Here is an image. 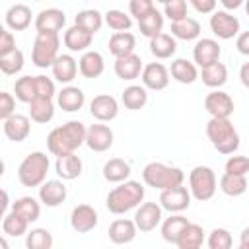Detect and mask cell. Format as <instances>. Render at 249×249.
<instances>
[{"mask_svg": "<svg viewBox=\"0 0 249 249\" xmlns=\"http://www.w3.org/2000/svg\"><path fill=\"white\" fill-rule=\"evenodd\" d=\"M88 128L80 121H68L56 128H53L47 136V148L53 156H66L76 154V150L86 144Z\"/></svg>", "mask_w": 249, "mask_h": 249, "instance_id": "obj_1", "label": "cell"}, {"mask_svg": "<svg viewBox=\"0 0 249 249\" xmlns=\"http://www.w3.org/2000/svg\"><path fill=\"white\" fill-rule=\"evenodd\" d=\"M144 200V187L138 181H124L119 183V187L111 189L107 198H105V206L111 214H124L132 208H138L140 202Z\"/></svg>", "mask_w": 249, "mask_h": 249, "instance_id": "obj_2", "label": "cell"}, {"mask_svg": "<svg viewBox=\"0 0 249 249\" xmlns=\"http://www.w3.org/2000/svg\"><path fill=\"white\" fill-rule=\"evenodd\" d=\"M206 136L214 150L224 156H231L239 148V134L230 119H210L206 123Z\"/></svg>", "mask_w": 249, "mask_h": 249, "instance_id": "obj_3", "label": "cell"}, {"mask_svg": "<svg viewBox=\"0 0 249 249\" xmlns=\"http://www.w3.org/2000/svg\"><path fill=\"white\" fill-rule=\"evenodd\" d=\"M142 179L148 187H154L158 191L181 187L185 181V173L181 167L175 165H165L161 161H150L142 169Z\"/></svg>", "mask_w": 249, "mask_h": 249, "instance_id": "obj_4", "label": "cell"}, {"mask_svg": "<svg viewBox=\"0 0 249 249\" xmlns=\"http://www.w3.org/2000/svg\"><path fill=\"white\" fill-rule=\"evenodd\" d=\"M49 156L43 152H31L18 167V179L23 187H41L49 173Z\"/></svg>", "mask_w": 249, "mask_h": 249, "instance_id": "obj_5", "label": "cell"}, {"mask_svg": "<svg viewBox=\"0 0 249 249\" xmlns=\"http://www.w3.org/2000/svg\"><path fill=\"white\" fill-rule=\"evenodd\" d=\"M60 37L58 33H37L31 49V62L37 68H53L54 60L58 58Z\"/></svg>", "mask_w": 249, "mask_h": 249, "instance_id": "obj_6", "label": "cell"}, {"mask_svg": "<svg viewBox=\"0 0 249 249\" xmlns=\"http://www.w3.org/2000/svg\"><path fill=\"white\" fill-rule=\"evenodd\" d=\"M218 189V181H216V175L214 171L208 167V165H196L191 169L189 173V191H191V196L198 202H204V200H210L214 196Z\"/></svg>", "mask_w": 249, "mask_h": 249, "instance_id": "obj_7", "label": "cell"}, {"mask_svg": "<svg viewBox=\"0 0 249 249\" xmlns=\"http://www.w3.org/2000/svg\"><path fill=\"white\" fill-rule=\"evenodd\" d=\"M210 29L218 39L228 41L239 35V19L226 10H216L210 16Z\"/></svg>", "mask_w": 249, "mask_h": 249, "instance_id": "obj_8", "label": "cell"}, {"mask_svg": "<svg viewBox=\"0 0 249 249\" xmlns=\"http://www.w3.org/2000/svg\"><path fill=\"white\" fill-rule=\"evenodd\" d=\"M160 206L171 214H181L191 206V191L187 187H173L160 193Z\"/></svg>", "mask_w": 249, "mask_h": 249, "instance_id": "obj_9", "label": "cell"}, {"mask_svg": "<svg viewBox=\"0 0 249 249\" xmlns=\"http://www.w3.org/2000/svg\"><path fill=\"white\" fill-rule=\"evenodd\" d=\"M204 109L210 113V119H230L233 113V99L222 89H212L204 97Z\"/></svg>", "mask_w": 249, "mask_h": 249, "instance_id": "obj_10", "label": "cell"}, {"mask_svg": "<svg viewBox=\"0 0 249 249\" xmlns=\"http://www.w3.org/2000/svg\"><path fill=\"white\" fill-rule=\"evenodd\" d=\"M161 206L158 202H142L134 212V224L138 231L148 233L161 224Z\"/></svg>", "mask_w": 249, "mask_h": 249, "instance_id": "obj_11", "label": "cell"}, {"mask_svg": "<svg viewBox=\"0 0 249 249\" xmlns=\"http://www.w3.org/2000/svg\"><path fill=\"white\" fill-rule=\"evenodd\" d=\"M220 54H222V49H220V45H218L216 39H198L195 43L193 60L200 68H206L210 64L220 62Z\"/></svg>", "mask_w": 249, "mask_h": 249, "instance_id": "obj_12", "label": "cell"}, {"mask_svg": "<svg viewBox=\"0 0 249 249\" xmlns=\"http://www.w3.org/2000/svg\"><path fill=\"white\" fill-rule=\"evenodd\" d=\"M99 222V216H97V210L89 204H78L72 208V214H70V226L74 231L78 233H88L91 231Z\"/></svg>", "mask_w": 249, "mask_h": 249, "instance_id": "obj_13", "label": "cell"}, {"mask_svg": "<svg viewBox=\"0 0 249 249\" xmlns=\"http://www.w3.org/2000/svg\"><path fill=\"white\" fill-rule=\"evenodd\" d=\"M142 86L152 91H161L169 84V70L161 62H150L142 70Z\"/></svg>", "mask_w": 249, "mask_h": 249, "instance_id": "obj_14", "label": "cell"}, {"mask_svg": "<svg viewBox=\"0 0 249 249\" xmlns=\"http://www.w3.org/2000/svg\"><path fill=\"white\" fill-rule=\"evenodd\" d=\"M89 113L99 123H109L119 115V103L113 95L101 93V95H95L89 101Z\"/></svg>", "mask_w": 249, "mask_h": 249, "instance_id": "obj_15", "label": "cell"}, {"mask_svg": "<svg viewBox=\"0 0 249 249\" xmlns=\"http://www.w3.org/2000/svg\"><path fill=\"white\" fill-rule=\"evenodd\" d=\"M66 23V16L58 8L41 10L35 16V29L37 33H58Z\"/></svg>", "mask_w": 249, "mask_h": 249, "instance_id": "obj_16", "label": "cell"}, {"mask_svg": "<svg viewBox=\"0 0 249 249\" xmlns=\"http://www.w3.org/2000/svg\"><path fill=\"white\" fill-rule=\"evenodd\" d=\"M66 185L64 181L60 179H51V181H45L41 187H39V200L49 206V208H54V206H60L64 200H66Z\"/></svg>", "mask_w": 249, "mask_h": 249, "instance_id": "obj_17", "label": "cell"}, {"mask_svg": "<svg viewBox=\"0 0 249 249\" xmlns=\"http://www.w3.org/2000/svg\"><path fill=\"white\" fill-rule=\"evenodd\" d=\"M86 146L91 152H107L113 146V130L107 124H91V126H88Z\"/></svg>", "mask_w": 249, "mask_h": 249, "instance_id": "obj_18", "label": "cell"}, {"mask_svg": "<svg viewBox=\"0 0 249 249\" xmlns=\"http://www.w3.org/2000/svg\"><path fill=\"white\" fill-rule=\"evenodd\" d=\"M2 128H4V134H6L8 140H12V142H23L29 136V132H31V119L27 115L16 113V115H12L10 119L4 121V126Z\"/></svg>", "mask_w": 249, "mask_h": 249, "instance_id": "obj_19", "label": "cell"}, {"mask_svg": "<svg viewBox=\"0 0 249 249\" xmlns=\"http://www.w3.org/2000/svg\"><path fill=\"white\" fill-rule=\"evenodd\" d=\"M136 233H138V228H136L134 220H128V218H119V220L111 222V226H109V239L115 245H126V243L134 241Z\"/></svg>", "mask_w": 249, "mask_h": 249, "instance_id": "obj_20", "label": "cell"}, {"mask_svg": "<svg viewBox=\"0 0 249 249\" xmlns=\"http://www.w3.org/2000/svg\"><path fill=\"white\" fill-rule=\"evenodd\" d=\"M113 68H115V74H117L121 80H126V82L136 80L138 76H142V70H144L142 58H140L138 54H134V53L128 54V56L115 58Z\"/></svg>", "mask_w": 249, "mask_h": 249, "instance_id": "obj_21", "label": "cell"}, {"mask_svg": "<svg viewBox=\"0 0 249 249\" xmlns=\"http://www.w3.org/2000/svg\"><path fill=\"white\" fill-rule=\"evenodd\" d=\"M86 95L78 86H66L56 93V105L66 113H76L84 107Z\"/></svg>", "mask_w": 249, "mask_h": 249, "instance_id": "obj_22", "label": "cell"}, {"mask_svg": "<svg viewBox=\"0 0 249 249\" xmlns=\"http://www.w3.org/2000/svg\"><path fill=\"white\" fill-rule=\"evenodd\" d=\"M78 68H80V74L88 80L91 78H99L105 70V60H103V54L97 53V51H86L80 60H78Z\"/></svg>", "mask_w": 249, "mask_h": 249, "instance_id": "obj_23", "label": "cell"}, {"mask_svg": "<svg viewBox=\"0 0 249 249\" xmlns=\"http://www.w3.org/2000/svg\"><path fill=\"white\" fill-rule=\"evenodd\" d=\"M78 62L72 54H58L53 64V78L60 84H70L78 74Z\"/></svg>", "mask_w": 249, "mask_h": 249, "instance_id": "obj_24", "label": "cell"}, {"mask_svg": "<svg viewBox=\"0 0 249 249\" xmlns=\"http://www.w3.org/2000/svg\"><path fill=\"white\" fill-rule=\"evenodd\" d=\"M54 171L62 181H72L82 175V160L76 154L58 156L54 161Z\"/></svg>", "mask_w": 249, "mask_h": 249, "instance_id": "obj_25", "label": "cell"}, {"mask_svg": "<svg viewBox=\"0 0 249 249\" xmlns=\"http://www.w3.org/2000/svg\"><path fill=\"white\" fill-rule=\"evenodd\" d=\"M91 39L93 35L78 25H72L64 31V47L72 53H86V49L91 45Z\"/></svg>", "mask_w": 249, "mask_h": 249, "instance_id": "obj_26", "label": "cell"}, {"mask_svg": "<svg viewBox=\"0 0 249 249\" xmlns=\"http://www.w3.org/2000/svg\"><path fill=\"white\" fill-rule=\"evenodd\" d=\"M169 74L175 82L179 84H193L196 82V78L200 76L198 74V68L195 62L187 60V58H175L171 62V68H169Z\"/></svg>", "mask_w": 249, "mask_h": 249, "instance_id": "obj_27", "label": "cell"}, {"mask_svg": "<svg viewBox=\"0 0 249 249\" xmlns=\"http://www.w3.org/2000/svg\"><path fill=\"white\" fill-rule=\"evenodd\" d=\"M31 8L25 4H14L6 12V25L14 31H23L31 23Z\"/></svg>", "mask_w": 249, "mask_h": 249, "instance_id": "obj_28", "label": "cell"}, {"mask_svg": "<svg viewBox=\"0 0 249 249\" xmlns=\"http://www.w3.org/2000/svg\"><path fill=\"white\" fill-rule=\"evenodd\" d=\"M134 47H136V37H134L130 31L113 33V35L109 37V53H111L115 58L132 54V53H134Z\"/></svg>", "mask_w": 249, "mask_h": 249, "instance_id": "obj_29", "label": "cell"}, {"mask_svg": "<svg viewBox=\"0 0 249 249\" xmlns=\"http://www.w3.org/2000/svg\"><path fill=\"white\" fill-rule=\"evenodd\" d=\"M130 173H132L130 163L121 158H111L103 165V177L109 183H124V181H128Z\"/></svg>", "mask_w": 249, "mask_h": 249, "instance_id": "obj_30", "label": "cell"}, {"mask_svg": "<svg viewBox=\"0 0 249 249\" xmlns=\"http://www.w3.org/2000/svg\"><path fill=\"white\" fill-rule=\"evenodd\" d=\"M177 51V41L173 35L169 33H160L156 35L154 39H150V53L156 56V58H171Z\"/></svg>", "mask_w": 249, "mask_h": 249, "instance_id": "obj_31", "label": "cell"}, {"mask_svg": "<svg viewBox=\"0 0 249 249\" xmlns=\"http://www.w3.org/2000/svg\"><path fill=\"white\" fill-rule=\"evenodd\" d=\"M191 222L183 216V214H171L169 218H165L161 222V237L167 241V243H177L179 235L183 233V230L189 226Z\"/></svg>", "mask_w": 249, "mask_h": 249, "instance_id": "obj_32", "label": "cell"}, {"mask_svg": "<svg viewBox=\"0 0 249 249\" xmlns=\"http://www.w3.org/2000/svg\"><path fill=\"white\" fill-rule=\"evenodd\" d=\"M198 78L202 80L204 86H208L212 89H220L228 82V68H226V64L216 62V64H210V66L202 68Z\"/></svg>", "mask_w": 249, "mask_h": 249, "instance_id": "obj_33", "label": "cell"}, {"mask_svg": "<svg viewBox=\"0 0 249 249\" xmlns=\"http://www.w3.org/2000/svg\"><path fill=\"white\" fill-rule=\"evenodd\" d=\"M121 101L130 111H140L148 103V89L144 86H128L121 93Z\"/></svg>", "mask_w": 249, "mask_h": 249, "instance_id": "obj_34", "label": "cell"}, {"mask_svg": "<svg viewBox=\"0 0 249 249\" xmlns=\"http://www.w3.org/2000/svg\"><path fill=\"white\" fill-rule=\"evenodd\" d=\"M53 117H54V103H53V99L37 97V99H33L29 103V119L31 121H35L39 124H47V123L53 121Z\"/></svg>", "mask_w": 249, "mask_h": 249, "instance_id": "obj_35", "label": "cell"}, {"mask_svg": "<svg viewBox=\"0 0 249 249\" xmlns=\"http://www.w3.org/2000/svg\"><path fill=\"white\" fill-rule=\"evenodd\" d=\"M202 241H204V230H202V226L191 222L183 230V233L179 235V239H177L175 245L179 249H200L202 247Z\"/></svg>", "mask_w": 249, "mask_h": 249, "instance_id": "obj_36", "label": "cell"}, {"mask_svg": "<svg viewBox=\"0 0 249 249\" xmlns=\"http://www.w3.org/2000/svg\"><path fill=\"white\" fill-rule=\"evenodd\" d=\"M103 21H105V19H103L101 12H97V10H93V8L82 10V12H78L76 18H74V25L86 29V31L91 33V35H95V33L101 29Z\"/></svg>", "mask_w": 249, "mask_h": 249, "instance_id": "obj_37", "label": "cell"}, {"mask_svg": "<svg viewBox=\"0 0 249 249\" xmlns=\"http://www.w3.org/2000/svg\"><path fill=\"white\" fill-rule=\"evenodd\" d=\"M171 35L175 39H183V41L198 39V35H200V23L195 18H185L181 21L171 23Z\"/></svg>", "mask_w": 249, "mask_h": 249, "instance_id": "obj_38", "label": "cell"}, {"mask_svg": "<svg viewBox=\"0 0 249 249\" xmlns=\"http://www.w3.org/2000/svg\"><path fill=\"white\" fill-rule=\"evenodd\" d=\"M27 228H29V222L25 218H21L18 212L10 210L4 214V220H2V231L6 235H12V237H21V235H27Z\"/></svg>", "mask_w": 249, "mask_h": 249, "instance_id": "obj_39", "label": "cell"}, {"mask_svg": "<svg viewBox=\"0 0 249 249\" xmlns=\"http://www.w3.org/2000/svg\"><path fill=\"white\" fill-rule=\"evenodd\" d=\"M12 210L18 212L21 218H25L29 224L37 222L41 216V204L33 198V196H21L12 204Z\"/></svg>", "mask_w": 249, "mask_h": 249, "instance_id": "obj_40", "label": "cell"}, {"mask_svg": "<svg viewBox=\"0 0 249 249\" xmlns=\"http://www.w3.org/2000/svg\"><path fill=\"white\" fill-rule=\"evenodd\" d=\"M14 93L16 99L21 103H31L37 99V88H35V76H21L14 82Z\"/></svg>", "mask_w": 249, "mask_h": 249, "instance_id": "obj_41", "label": "cell"}, {"mask_svg": "<svg viewBox=\"0 0 249 249\" xmlns=\"http://www.w3.org/2000/svg\"><path fill=\"white\" fill-rule=\"evenodd\" d=\"M138 29H140V33H142L144 37H148V39H154L156 35L163 33V31H161V29H163V16H161V12H158V8H156L152 14H148L146 18H142V19L138 21Z\"/></svg>", "mask_w": 249, "mask_h": 249, "instance_id": "obj_42", "label": "cell"}, {"mask_svg": "<svg viewBox=\"0 0 249 249\" xmlns=\"http://www.w3.org/2000/svg\"><path fill=\"white\" fill-rule=\"evenodd\" d=\"M220 191L228 196H239L247 191V179L241 175H230L224 173L220 177Z\"/></svg>", "mask_w": 249, "mask_h": 249, "instance_id": "obj_43", "label": "cell"}, {"mask_svg": "<svg viewBox=\"0 0 249 249\" xmlns=\"http://www.w3.org/2000/svg\"><path fill=\"white\" fill-rule=\"evenodd\" d=\"M25 249H53V233L45 228H33L25 235Z\"/></svg>", "mask_w": 249, "mask_h": 249, "instance_id": "obj_44", "label": "cell"}, {"mask_svg": "<svg viewBox=\"0 0 249 249\" xmlns=\"http://www.w3.org/2000/svg\"><path fill=\"white\" fill-rule=\"evenodd\" d=\"M103 19H105V23L109 25V29H113L115 33H124V31H128L130 25H132L130 16H126V14L121 12V10H109V12H105Z\"/></svg>", "mask_w": 249, "mask_h": 249, "instance_id": "obj_45", "label": "cell"}, {"mask_svg": "<svg viewBox=\"0 0 249 249\" xmlns=\"http://www.w3.org/2000/svg\"><path fill=\"white\" fill-rule=\"evenodd\" d=\"M21 68H23V53L19 49H16L6 56H0V70L6 76H16L18 72H21Z\"/></svg>", "mask_w": 249, "mask_h": 249, "instance_id": "obj_46", "label": "cell"}, {"mask_svg": "<svg viewBox=\"0 0 249 249\" xmlns=\"http://www.w3.org/2000/svg\"><path fill=\"white\" fill-rule=\"evenodd\" d=\"M208 249H231V233L226 230V228H214L210 233H208Z\"/></svg>", "mask_w": 249, "mask_h": 249, "instance_id": "obj_47", "label": "cell"}, {"mask_svg": "<svg viewBox=\"0 0 249 249\" xmlns=\"http://www.w3.org/2000/svg\"><path fill=\"white\" fill-rule=\"evenodd\" d=\"M187 8L189 6H187L185 0H167V2H163V16H167L171 19V23H175V21H181V19L189 18Z\"/></svg>", "mask_w": 249, "mask_h": 249, "instance_id": "obj_48", "label": "cell"}, {"mask_svg": "<svg viewBox=\"0 0 249 249\" xmlns=\"http://www.w3.org/2000/svg\"><path fill=\"white\" fill-rule=\"evenodd\" d=\"M226 173L245 177L249 173V158L247 156H230L226 161Z\"/></svg>", "mask_w": 249, "mask_h": 249, "instance_id": "obj_49", "label": "cell"}, {"mask_svg": "<svg viewBox=\"0 0 249 249\" xmlns=\"http://www.w3.org/2000/svg\"><path fill=\"white\" fill-rule=\"evenodd\" d=\"M154 10H156V6L152 0H130L128 2V12H130V16L136 18V21H140L142 18L152 14Z\"/></svg>", "mask_w": 249, "mask_h": 249, "instance_id": "obj_50", "label": "cell"}, {"mask_svg": "<svg viewBox=\"0 0 249 249\" xmlns=\"http://www.w3.org/2000/svg\"><path fill=\"white\" fill-rule=\"evenodd\" d=\"M35 88H37V97L41 99H53L56 93L54 82L47 76H35Z\"/></svg>", "mask_w": 249, "mask_h": 249, "instance_id": "obj_51", "label": "cell"}, {"mask_svg": "<svg viewBox=\"0 0 249 249\" xmlns=\"http://www.w3.org/2000/svg\"><path fill=\"white\" fill-rule=\"evenodd\" d=\"M16 115V97L8 91H0V119L6 121Z\"/></svg>", "mask_w": 249, "mask_h": 249, "instance_id": "obj_52", "label": "cell"}, {"mask_svg": "<svg viewBox=\"0 0 249 249\" xmlns=\"http://www.w3.org/2000/svg\"><path fill=\"white\" fill-rule=\"evenodd\" d=\"M16 47V39L12 35V31H8L6 27H0V56H6L10 53H14Z\"/></svg>", "mask_w": 249, "mask_h": 249, "instance_id": "obj_53", "label": "cell"}, {"mask_svg": "<svg viewBox=\"0 0 249 249\" xmlns=\"http://www.w3.org/2000/svg\"><path fill=\"white\" fill-rule=\"evenodd\" d=\"M198 14H214L216 12V2L214 0H191L189 2Z\"/></svg>", "mask_w": 249, "mask_h": 249, "instance_id": "obj_54", "label": "cell"}, {"mask_svg": "<svg viewBox=\"0 0 249 249\" xmlns=\"http://www.w3.org/2000/svg\"><path fill=\"white\" fill-rule=\"evenodd\" d=\"M235 49H237L241 54L249 56V31H243V33L237 35V39H235Z\"/></svg>", "mask_w": 249, "mask_h": 249, "instance_id": "obj_55", "label": "cell"}, {"mask_svg": "<svg viewBox=\"0 0 249 249\" xmlns=\"http://www.w3.org/2000/svg\"><path fill=\"white\" fill-rule=\"evenodd\" d=\"M239 80L249 89V62H243L241 64V68H239Z\"/></svg>", "mask_w": 249, "mask_h": 249, "instance_id": "obj_56", "label": "cell"}, {"mask_svg": "<svg viewBox=\"0 0 249 249\" xmlns=\"http://www.w3.org/2000/svg\"><path fill=\"white\" fill-rule=\"evenodd\" d=\"M222 6L226 12H230V10H237L239 6H243V2L241 0H222Z\"/></svg>", "mask_w": 249, "mask_h": 249, "instance_id": "obj_57", "label": "cell"}, {"mask_svg": "<svg viewBox=\"0 0 249 249\" xmlns=\"http://www.w3.org/2000/svg\"><path fill=\"white\" fill-rule=\"evenodd\" d=\"M239 245L249 247V226L241 230V233H239Z\"/></svg>", "mask_w": 249, "mask_h": 249, "instance_id": "obj_58", "label": "cell"}, {"mask_svg": "<svg viewBox=\"0 0 249 249\" xmlns=\"http://www.w3.org/2000/svg\"><path fill=\"white\" fill-rule=\"evenodd\" d=\"M2 198H4V202H2V206H4V210H6V208H8V193H6V191L2 193Z\"/></svg>", "mask_w": 249, "mask_h": 249, "instance_id": "obj_59", "label": "cell"}, {"mask_svg": "<svg viewBox=\"0 0 249 249\" xmlns=\"http://www.w3.org/2000/svg\"><path fill=\"white\" fill-rule=\"evenodd\" d=\"M0 245H2V249H10V247H8V239H6V237H2V239H0Z\"/></svg>", "mask_w": 249, "mask_h": 249, "instance_id": "obj_60", "label": "cell"}, {"mask_svg": "<svg viewBox=\"0 0 249 249\" xmlns=\"http://www.w3.org/2000/svg\"><path fill=\"white\" fill-rule=\"evenodd\" d=\"M245 12H247V16H249V0L245 2Z\"/></svg>", "mask_w": 249, "mask_h": 249, "instance_id": "obj_61", "label": "cell"}, {"mask_svg": "<svg viewBox=\"0 0 249 249\" xmlns=\"http://www.w3.org/2000/svg\"><path fill=\"white\" fill-rule=\"evenodd\" d=\"M237 249H249V247H245V245H239V247H237Z\"/></svg>", "mask_w": 249, "mask_h": 249, "instance_id": "obj_62", "label": "cell"}]
</instances>
